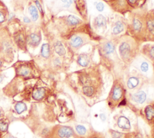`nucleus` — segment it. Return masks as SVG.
Returning a JSON list of instances; mask_svg holds the SVG:
<instances>
[{
	"label": "nucleus",
	"mask_w": 154,
	"mask_h": 138,
	"mask_svg": "<svg viewBox=\"0 0 154 138\" xmlns=\"http://www.w3.org/2000/svg\"><path fill=\"white\" fill-rule=\"evenodd\" d=\"M131 31L134 34H140L143 32H146V17H142L140 16H135L132 18L131 24Z\"/></svg>",
	"instance_id": "1"
},
{
	"label": "nucleus",
	"mask_w": 154,
	"mask_h": 138,
	"mask_svg": "<svg viewBox=\"0 0 154 138\" xmlns=\"http://www.w3.org/2000/svg\"><path fill=\"white\" fill-rule=\"evenodd\" d=\"M132 42L129 40L122 41L119 46V51L122 59L128 60L132 55Z\"/></svg>",
	"instance_id": "2"
},
{
	"label": "nucleus",
	"mask_w": 154,
	"mask_h": 138,
	"mask_svg": "<svg viewBox=\"0 0 154 138\" xmlns=\"http://www.w3.org/2000/svg\"><path fill=\"white\" fill-rule=\"evenodd\" d=\"M86 39V37H84V36L75 34L70 37L69 44L73 48L78 49L85 44Z\"/></svg>",
	"instance_id": "3"
},
{
	"label": "nucleus",
	"mask_w": 154,
	"mask_h": 138,
	"mask_svg": "<svg viewBox=\"0 0 154 138\" xmlns=\"http://www.w3.org/2000/svg\"><path fill=\"white\" fill-rule=\"evenodd\" d=\"M14 39L16 45L20 49H25L26 48L27 37L25 36V34L23 31L17 32L14 35Z\"/></svg>",
	"instance_id": "4"
},
{
	"label": "nucleus",
	"mask_w": 154,
	"mask_h": 138,
	"mask_svg": "<svg viewBox=\"0 0 154 138\" xmlns=\"http://www.w3.org/2000/svg\"><path fill=\"white\" fill-rule=\"evenodd\" d=\"M73 129L67 126H61L57 130V135L60 138H69L73 136Z\"/></svg>",
	"instance_id": "5"
},
{
	"label": "nucleus",
	"mask_w": 154,
	"mask_h": 138,
	"mask_svg": "<svg viewBox=\"0 0 154 138\" xmlns=\"http://www.w3.org/2000/svg\"><path fill=\"white\" fill-rule=\"evenodd\" d=\"M123 90L122 87L119 84H116L112 87V91L111 92V98L114 101L119 100L123 96Z\"/></svg>",
	"instance_id": "6"
},
{
	"label": "nucleus",
	"mask_w": 154,
	"mask_h": 138,
	"mask_svg": "<svg viewBox=\"0 0 154 138\" xmlns=\"http://www.w3.org/2000/svg\"><path fill=\"white\" fill-rule=\"evenodd\" d=\"M27 42L31 46L37 47L41 42V36L38 33H32L27 37Z\"/></svg>",
	"instance_id": "7"
},
{
	"label": "nucleus",
	"mask_w": 154,
	"mask_h": 138,
	"mask_svg": "<svg viewBox=\"0 0 154 138\" xmlns=\"http://www.w3.org/2000/svg\"><path fill=\"white\" fill-rule=\"evenodd\" d=\"M31 72V67L27 64H21L20 66H18L16 69V73L19 76L23 77H28Z\"/></svg>",
	"instance_id": "8"
},
{
	"label": "nucleus",
	"mask_w": 154,
	"mask_h": 138,
	"mask_svg": "<svg viewBox=\"0 0 154 138\" xmlns=\"http://www.w3.org/2000/svg\"><path fill=\"white\" fill-rule=\"evenodd\" d=\"M46 90L44 87H37L34 89L32 93V97L35 101H40L45 97Z\"/></svg>",
	"instance_id": "9"
},
{
	"label": "nucleus",
	"mask_w": 154,
	"mask_h": 138,
	"mask_svg": "<svg viewBox=\"0 0 154 138\" xmlns=\"http://www.w3.org/2000/svg\"><path fill=\"white\" fill-rule=\"evenodd\" d=\"M106 18L102 14H99L96 16L93 21L94 27L96 28H100L106 27Z\"/></svg>",
	"instance_id": "10"
},
{
	"label": "nucleus",
	"mask_w": 154,
	"mask_h": 138,
	"mask_svg": "<svg viewBox=\"0 0 154 138\" xmlns=\"http://www.w3.org/2000/svg\"><path fill=\"white\" fill-rule=\"evenodd\" d=\"M102 49L103 52L105 54L108 55V54H111L114 52V49H115V46L112 42L106 41V42H103L102 46Z\"/></svg>",
	"instance_id": "11"
},
{
	"label": "nucleus",
	"mask_w": 154,
	"mask_h": 138,
	"mask_svg": "<svg viewBox=\"0 0 154 138\" xmlns=\"http://www.w3.org/2000/svg\"><path fill=\"white\" fill-rule=\"evenodd\" d=\"M66 24L69 27H76L81 23V20L73 15H69L65 18Z\"/></svg>",
	"instance_id": "12"
},
{
	"label": "nucleus",
	"mask_w": 154,
	"mask_h": 138,
	"mask_svg": "<svg viewBox=\"0 0 154 138\" xmlns=\"http://www.w3.org/2000/svg\"><path fill=\"white\" fill-rule=\"evenodd\" d=\"M117 125L122 129L128 130L131 128V124L129 119L124 116H121L118 118Z\"/></svg>",
	"instance_id": "13"
},
{
	"label": "nucleus",
	"mask_w": 154,
	"mask_h": 138,
	"mask_svg": "<svg viewBox=\"0 0 154 138\" xmlns=\"http://www.w3.org/2000/svg\"><path fill=\"white\" fill-rule=\"evenodd\" d=\"M76 7L78 11L80 13V14L85 17L87 14V6L85 0H76Z\"/></svg>",
	"instance_id": "14"
},
{
	"label": "nucleus",
	"mask_w": 154,
	"mask_h": 138,
	"mask_svg": "<svg viewBox=\"0 0 154 138\" xmlns=\"http://www.w3.org/2000/svg\"><path fill=\"white\" fill-rule=\"evenodd\" d=\"M112 33L113 34L117 35L119 34L120 33H121L122 32H123V31L124 30V24L123 23L120 21V20H118L116 21V22H114L112 26Z\"/></svg>",
	"instance_id": "15"
},
{
	"label": "nucleus",
	"mask_w": 154,
	"mask_h": 138,
	"mask_svg": "<svg viewBox=\"0 0 154 138\" xmlns=\"http://www.w3.org/2000/svg\"><path fill=\"white\" fill-rule=\"evenodd\" d=\"M132 98L134 101L139 104H142L146 99V94L143 91H140L134 93L132 95Z\"/></svg>",
	"instance_id": "16"
},
{
	"label": "nucleus",
	"mask_w": 154,
	"mask_h": 138,
	"mask_svg": "<svg viewBox=\"0 0 154 138\" xmlns=\"http://www.w3.org/2000/svg\"><path fill=\"white\" fill-rule=\"evenodd\" d=\"M77 62L81 66L87 67L90 63V57L86 54H81L78 56Z\"/></svg>",
	"instance_id": "17"
},
{
	"label": "nucleus",
	"mask_w": 154,
	"mask_h": 138,
	"mask_svg": "<svg viewBox=\"0 0 154 138\" xmlns=\"http://www.w3.org/2000/svg\"><path fill=\"white\" fill-rule=\"evenodd\" d=\"M54 49L55 52L60 56H63L66 54V49L63 43L60 41H57L54 43Z\"/></svg>",
	"instance_id": "18"
},
{
	"label": "nucleus",
	"mask_w": 154,
	"mask_h": 138,
	"mask_svg": "<svg viewBox=\"0 0 154 138\" xmlns=\"http://www.w3.org/2000/svg\"><path fill=\"white\" fill-rule=\"evenodd\" d=\"M40 54L43 58H49L51 55V48L49 43H45L42 45L40 49Z\"/></svg>",
	"instance_id": "19"
},
{
	"label": "nucleus",
	"mask_w": 154,
	"mask_h": 138,
	"mask_svg": "<svg viewBox=\"0 0 154 138\" xmlns=\"http://www.w3.org/2000/svg\"><path fill=\"white\" fill-rule=\"evenodd\" d=\"M28 11H29V13L31 16L32 20L34 22H36L38 19L39 14H38V10L36 8L35 5H34L33 4H31L28 7Z\"/></svg>",
	"instance_id": "20"
},
{
	"label": "nucleus",
	"mask_w": 154,
	"mask_h": 138,
	"mask_svg": "<svg viewBox=\"0 0 154 138\" xmlns=\"http://www.w3.org/2000/svg\"><path fill=\"white\" fill-rule=\"evenodd\" d=\"M14 110L18 114H20L27 110V106L25 102L18 101L14 105Z\"/></svg>",
	"instance_id": "21"
},
{
	"label": "nucleus",
	"mask_w": 154,
	"mask_h": 138,
	"mask_svg": "<svg viewBox=\"0 0 154 138\" xmlns=\"http://www.w3.org/2000/svg\"><path fill=\"white\" fill-rule=\"evenodd\" d=\"M145 114L148 121H153L154 119V107L147 105L145 108Z\"/></svg>",
	"instance_id": "22"
},
{
	"label": "nucleus",
	"mask_w": 154,
	"mask_h": 138,
	"mask_svg": "<svg viewBox=\"0 0 154 138\" xmlns=\"http://www.w3.org/2000/svg\"><path fill=\"white\" fill-rule=\"evenodd\" d=\"M140 80L136 77H130L127 82V86L129 89H132L135 88L139 84Z\"/></svg>",
	"instance_id": "23"
},
{
	"label": "nucleus",
	"mask_w": 154,
	"mask_h": 138,
	"mask_svg": "<svg viewBox=\"0 0 154 138\" xmlns=\"http://www.w3.org/2000/svg\"><path fill=\"white\" fill-rule=\"evenodd\" d=\"M82 90L83 93L87 96H91L94 95V93L95 92L94 86H83L82 88Z\"/></svg>",
	"instance_id": "24"
},
{
	"label": "nucleus",
	"mask_w": 154,
	"mask_h": 138,
	"mask_svg": "<svg viewBox=\"0 0 154 138\" xmlns=\"http://www.w3.org/2000/svg\"><path fill=\"white\" fill-rule=\"evenodd\" d=\"M127 2L131 7L137 8L143 4L144 0H127Z\"/></svg>",
	"instance_id": "25"
},
{
	"label": "nucleus",
	"mask_w": 154,
	"mask_h": 138,
	"mask_svg": "<svg viewBox=\"0 0 154 138\" xmlns=\"http://www.w3.org/2000/svg\"><path fill=\"white\" fill-rule=\"evenodd\" d=\"M8 124L5 119H0V131L5 132L8 130Z\"/></svg>",
	"instance_id": "26"
},
{
	"label": "nucleus",
	"mask_w": 154,
	"mask_h": 138,
	"mask_svg": "<svg viewBox=\"0 0 154 138\" xmlns=\"http://www.w3.org/2000/svg\"><path fill=\"white\" fill-rule=\"evenodd\" d=\"M75 130H76V132L78 133V134L81 135V136L85 135L86 133V131H87L86 128L81 125H76L75 127Z\"/></svg>",
	"instance_id": "27"
},
{
	"label": "nucleus",
	"mask_w": 154,
	"mask_h": 138,
	"mask_svg": "<svg viewBox=\"0 0 154 138\" xmlns=\"http://www.w3.org/2000/svg\"><path fill=\"white\" fill-rule=\"evenodd\" d=\"M7 14L4 9L0 8V24L4 23L7 19Z\"/></svg>",
	"instance_id": "28"
},
{
	"label": "nucleus",
	"mask_w": 154,
	"mask_h": 138,
	"mask_svg": "<svg viewBox=\"0 0 154 138\" xmlns=\"http://www.w3.org/2000/svg\"><path fill=\"white\" fill-rule=\"evenodd\" d=\"M34 4H35V5L36 7V8H37L38 11L40 13V14L43 16V8H42V4L40 2L39 0H34Z\"/></svg>",
	"instance_id": "29"
},
{
	"label": "nucleus",
	"mask_w": 154,
	"mask_h": 138,
	"mask_svg": "<svg viewBox=\"0 0 154 138\" xmlns=\"http://www.w3.org/2000/svg\"><path fill=\"white\" fill-rule=\"evenodd\" d=\"M147 54L151 59L154 60V45H152L149 48Z\"/></svg>",
	"instance_id": "30"
},
{
	"label": "nucleus",
	"mask_w": 154,
	"mask_h": 138,
	"mask_svg": "<svg viewBox=\"0 0 154 138\" xmlns=\"http://www.w3.org/2000/svg\"><path fill=\"white\" fill-rule=\"evenodd\" d=\"M111 135L112 138H120L123 136V134L119 131H111Z\"/></svg>",
	"instance_id": "31"
},
{
	"label": "nucleus",
	"mask_w": 154,
	"mask_h": 138,
	"mask_svg": "<svg viewBox=\"0 0 154 138\" xmlns=\"http://www.w3.org/2000/svg\"><path fill=\"white\" fill-rule=\"evenodd\" d=\"M149 69V65L147 64V63L146 62H143L141 64V70L143 71V72H147V70Z\"/></svg>",
	"instance_id": "32"
},
{
	"label": "nucleus",
	"mask_w": 154,
	"mask_h": 138,
	"mask_svg": "<svg viewBox=\"0 0 154 138\" xmlns=\"http://www.w3.org/2000/svg\"><path fill=\"white\" fill-rule=\"evenodd\" d=\"M96 9L99 11H102L103 10V8H104V5L102 2H98L96 4Z\"/></svg>",
	"instance_id": "33"
},
{
	"label": "nucleus",
	"mask_w": 154,
	"mask_h": 138,
	"mask_svg": "<svg viewBox=\"0 0 154 138\" xmlns=\"http://www.w3.org/2000/svg\"><path fill=\"white\" fill-rule=\"evenodd\" d=\"M61 1L64 4V7H69L73 2L74 0H61Z\"/></svg>",
	"instance_id": "34"
},
{
	"label": "nucleus",
	"mask_w": 154,
	"mask_h": 138,
	"mask_svg": "<svg viewBox=\"0 0 154 138\" xmlns=\"http://www.w3.org/2000/svg\"><path fill=\"white\" fill-rule=\"evenodd\" d=\"M23 22L26 24H29L31 22V19L27 16H24L23 18Z\"/></svg>",
	"instance_id": "35"
},
{
	"label": "nucleus",
	"mask_w": 154,
	"mask_h": 138,
	"mask_svg": "<svg viewBox=\"0 0 154 138\" xmlns=\"http://www.w3.org/2000/svg\"><path fill=\"white\" fill-rule=\"evenodd\" d=\"M100 119H101L102 121H105V119H106V117H105V114H100Z\"/></svg>",
	"instance_id": "36"
},
{
	"label": "nucleus",
	"mask_w": 154,
	"mask_h": 138,
	"mask_svg": "<svg viewBox=\"0 0 154 138\" xmlns=\"http://www.w3.org/2000/svg\"><path fill=\"white\" fill-rule=\"evenodd\" d=\"M5 138H16V137H14V136H13L11 135H9V136H7Z\"/></svg>",
	"instance_id": "37"
},
{
	"label": "nucleus",
	"mask_w": 154,
	"mask_h": 138,
	"mask_svg": "<svg viewBox=\"0 0 154 138\" xmlns=\"http://www.w3.org/2000/svg\"><path fill=\"white\" fill-rule=\"evenodd\" d=\"M2 64H3V63H2V61L0 60V69L1 68V67H2Z\"/></svg>",
	"instance_id": "38"
},
{
	"label": "nucleus",
	"mask_w": 154,
	"mask_h": 138,
	"mask_svg": "<svg viewBox=\"0 0 154 138\" xmlns=\"http://www.w3.org/2000/svg\"><path fill=\"white\" fill-rule=\"evenodd\" d=\"M92 138H99L98 137H96V136H94V137H93Z\"/></svg>",
	"instance_id": "39"
},
{
	"label": "nucleus",
	"mask_w": 154,
	"mask_h": 138,
	"mask_svg": "<svg viewBox=\"0 0 154 138\" xmlns=\"http://www.w3.org/2000/svg\"><path fill=\"white\" fill-rule=\"evenodd\" d=\"M1 110H0V116H1Z\"/></svg>",
	"instance_id": "40"
},
{
	"label": "nucleus",
	"mask_w": 154,
	"mask_h": 138,
	"mask_svg": "<svg viewBox=\"0 0 154 138\" xmlns=\"http://www.w3.org/2000/svg\"><path fill=\"white\" fill-rule=\"evenodd\" d=\"M105 1H109V0H105Z\"/></svg>",
	"instance_id": "41"
}]
</instances>
